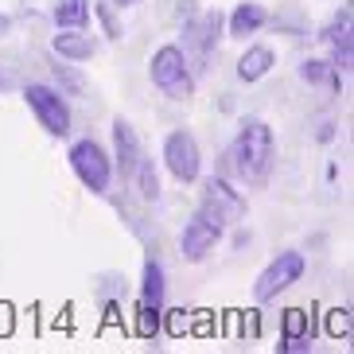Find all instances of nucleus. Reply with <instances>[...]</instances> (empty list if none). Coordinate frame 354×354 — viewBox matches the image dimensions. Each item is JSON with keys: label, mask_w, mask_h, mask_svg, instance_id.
Segmentation results:
<instances>
[{"label": "nucleus", "mask_w": 354, "mask_h": 354, "mask_svg": "<svg viewBox=\"0 0 354 354\" xmlns=\"http://www.w3.org/2000/svg\"><path fill=\"white\" fill-rule=\"evenodd\" d=\"M148 74H152V82H156L160 94H167L171 102H187L195 94V78H191V66H187V55L183 47L176 43H167L152 55V63H148Z\"/></svg>", "instance_id": "2"}, {"label": "nucleus", "mask_w": 354, "mask_h": 354, "mask_svg": "<svg viewBox=\"0 0 354 354\" xmlns=\"http://www.w3.org/2000/svg\"><path fill=\"white\" fill-rule=\"evenodd\" d=\"M109 4H117V8H133V4H140V0H109Z\"/></svg>", "instance_id": "20"}, {"label": "nucleus", "mask_w": 354, "mask_h": 354, "mask_svg": "<svg viewBox=\"0 0 354 354\" xmlns=\"http://www.w3.org/2000/svg\"><path fill=\"white\" fill-rule=\"evenodd\" d=\"M66 160H71V171L78 176L82 187H90L94 195L109 191V183H113V160H109V152L97 140H74Z\"/></svg>", "instance_id": "3"}, {"label": "nucleus", "mask_w": 354, "mask_h": 354, "mask_svg": "<svg viewBox=\"0 0 354 354\" xmlns=\"http://www.w3.org/2000/svg\"><path fill=\"white\" fill-rule=\"evenodd\" d=\"M230 160H234V171H238L241 183L261 187L272 171V133H269V125L257 121V117L241 121L238 136H234V145H230Z\"/></svg>", "instance_id": "1"}, {"label": "nucleus", "mask_w": 354, "mask_h": 354, "mask_svg": "<svg viewBox=\"0 0 354 354\" xmlns=\"http://www.w3.org/2000/svg\"><path fill=\"white\" fill-rule=\"evenodd\" d=\"M24 102L32 105L35 121H39L43 129L51 136H66L71 133V105H66V97L55 90V86H28L24 90Z\"/></svg>", "instance_id": "6"}, {"label": "nucleus", "mask_w": 354, "mask_h": 354, "mask_svg": "<svg viewBox=\"0 0 354 354\" xmlns=\"http://www.w3.org/2000/svg\"><path fill=\"white\" fill-rule=\"evenodd\" d=\"M113 156H117V167H121V176H133V167L140 164V136L136 129L129 125L125 117H117L113 121Z\"/></svg>", "instance_id": "10"}, {"label": "nucleus", "mask_w": 354, "mask_h": 354, "mask_svg": "<svg viewBox=\"0 0 354 354\" xmlns=\"http://www.w3.org/2000/svg\"><path fill=\"white\" fill-rule=\"evenodd\" d=\"M55 82L63 86V90H71V97H86V82H82V74L74 71L71 63H55Z\"/></svg>", "instance_id": "19"}, {"label": "nucleus", "mask_w": 354, "mask_h": 354, "mask_svg": "<svg viewBox=\"0 0 354 354\" xmlns=\"http://www.w3.org/2000/svg\"><path fill=\"white\" fill-rule=\"evenodd\" d=\"M55 55L63 59V63H86L90 55H94V39H86L78 28H59V35L51 39Z\"/></svg>", "instance_id": "11"}, {"label": "nucleus", "mask_w": 354, "mask_h": 354, "mask_svg": "<svg viewBox=\"0 0 354 354\" xmlns=\"http://www.w3.org/2000/svg\"><path fill=\"white\" fill-rule=\"evenodd\" d=\"M203 207H207V210H214L218 218H226V210H230V214H238V210H241V198L234 195V191H230V183H226V179H218V176H214V179L207 183V203H203Z\"/></svg>", "instance_id": "15"}, {"label": "nucleus", "mask_w": 354, "mask_h": 354, "mask_svg": "<svg viewBox=\"0 0 354 354\" xmlns=\"http://www.w3.org/2000/svg\"><path fill=\"white\" fill-rule=\"evenodd\" d=\"M281 354H300V351H312V319L304 308H288L281 315V343H277Z\"/></svg>", "instance_id": "8"}, {"label": "nucleus", "mask_w": 354, "mask_h": 354, "mask_svg": "<svg viewBox=\"0 0 354 354\" xmlns=\"http://www.w3.org/2000/svg\"><path fill=\"white\" fill-rule=\"evenodd\" d=\"M164 167L179 183H195L198 171H203V156H198V140L187 133V129H176L167 133L164 140Z\"/></svg>", "instance_id": "7"}, {"label": "nucleus", "mask_w": 354, "mask_h": 354, "mask_svg": "<svg viewBox=\"0 0 354 354\" xmlns=\"http://www.w3.org/2000/svg\"><path fill=\"white\" fill-rule=\"evenodd\" d=\"M300 78L312 86H327V90H339L343 86V78H339V71H335L331 63H323V59H304L300 63Z\"/></svg>", "instance_id": "17"}, {"label": "nucleus", "mask_w": 354, "mask_h": 354, "mask_svg": "<svg viewBox=\"0 0 354 354\" xmlns=\"http://www.w3.org/2000/svg\"><path fill=\"white\" fill-rule=\"evenodd\" d=\"M300 277H304V253H296V250L277 253V257L261 269L257 281H253V300H257V304L277 300V296H281L284 288H292Z\"/></svg>", "instance_id": "5"}, {"label": "nucleus", "mask_w": 354, "mask_h": 354, "mask_svg": "<svg viewBox=\"0 0 354 354\" xmlns=\"http://www.w3.org/2000/svg\"><path fill=\"white\" fill-rule=\"evenodd\" d=\"M133 176H136V187H140V195L145 198H156L160 195V176H156V164L148 156H140V164L133 167Z\"/></svg>", "instance_id": "18"}, {"label": "nucleus", "mask_w": 354, "mask_h": 354, "mask_svg": "<svg viewBox=\"0 0 354 354\" xmlns=\"http://www.w3.org/2000/svg\"><path fill=\"white\" fill-rule=\"evenodd\" d=\"M265 20H269V12L261 8L257 0H245V4H238V8L230 12V35L234 39H245V35L261 32Z\"/></svg>", "instance_id": "12"}, {"label": "nucleus", "mask_w": 354, "mask_h": 354, "mask_svg": "<svg viewBox=\"0 0 354 354\" xmlns=\"http://www.w3.org/2000/svg\"><path fill=\"white\" fill-rule=\"evenodd\" d=\"M8 28H12V20H8V16H4V12H0V35L8 32Z\"/></svg>", "instance_id": "21"}, {"label": "nucleus", "mask_w": 354, "mask_h": 354, "mask_svg": "<svg viewBox=\"0 0 354 354\" xmlns=\"http://www.w3.org/2000/svg\"><path fill=\"white\" fill-rule=\"evenodd\" d=\"M140 304L164 312V265L156 257L145 261V284H140Z\"/></svg>", "instance_id": "14"}, {"label": "nucleus", "mask_w": 354, "mask_h": 354, "mask_svg": "<svg viewBox=\"0 0 354 354\" xmlns=\"http://www.w3.org/2000/svg\"><path fill=\"white\" fill-rule=\"evenodd\" d=\"M222 234H226V218H218L214 210L203 207L195 218H187V226L179 234V250H183V257H187L191 265H198V261L210 257V250L222 241Z\"/></svg>", "instance_id": "4"}, {"label": "nucleus", "mask_w": 354, "mask_h": 354, "mask_svg": "<svg viewBox=\"0 0 354 354\" xmlns=\"http://www.w3.org/2000/svg\"><path fill=\"white\" fill-rule=\"evenodd\" d=\"M272 63H277L272 47H265V43H253L250 51L238 59V78H241V82H257V78H265V74L272 71Z\"/></svg>", "instance_id": "13"}, {"label": "nucleus", "mask_w": 354, "mask_h": 354, "mask_svg": "<svg viewBox=\"0 0 354 354\" xmlns=\"http://www.w3.org/2000/svg\"><path fill=\"white\" fill-rule=\"evenodd\" d=\"M323 39L331 43V66L335 71H351L354 43H351V4H343V12L331 20V28L323 32Z\"/></svg>", "instance_id": "9"}, {"label": "nucleus", "mask_w": 354, "mask_h": 354, "mask_svg": "<svg viewBox=\"0 0 354 354\" xmlns=\"http://www.w3.org/2000/svg\"><path fill=\"white\" fill-rule=\"evenodd\" d=\"M51 16L59 28H86V20H90V0H55Z\"/></svg>", "instance_id": "16"}]
</instances>
